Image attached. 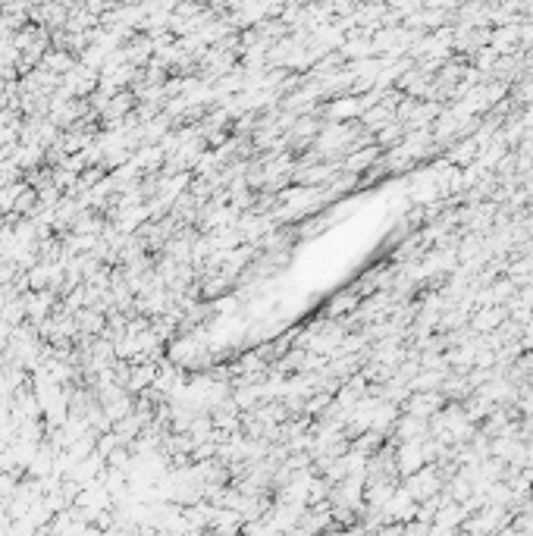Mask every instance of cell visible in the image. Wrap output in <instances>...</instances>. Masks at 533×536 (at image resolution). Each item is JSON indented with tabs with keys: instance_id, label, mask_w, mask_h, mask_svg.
I'll return each instance as SVG.
<instances>
[{
	"instance_id": "cell-1",
	"label": "cell",
	"mask_w": 533,
	"mask_h": 536,
	"mask_svg": "<svg viewBox=\"0 0 533 536\" xmlns=\"http://www.w3.org/2000/svg\"><path fill=\"white\" fill-rule=\"evenodd\" d=\"M51 66L53 69H63V66H69V57L66 53H51Z\"/></svg>"
}]
</instances>
